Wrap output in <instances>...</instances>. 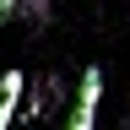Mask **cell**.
I'll return each mask as SVG.
<instances>
[{
    "label": "cell",
    "mask_w": 130,
    "mask_h": 130,
    "mask_svg": "<svg viewBox=\"0 0 130 130\" xmlns=\"http://www.w3.org/2000/svg\"><path fill=\"white\" fill-rule=\"evenodd\" d=\"M98 103H103V71L98 65H87L81 71V81H76V103H71V130H92L98 125Z\"/></svg>",
    "instance_id": "1"
},
{
    "label": "cell",
    "mask_w": 130,
    "mask_h": 130,
    "mask_svg": "<svg viewBox=\"0 0 130 130\" xmlns=\"http://www.w3.org/2000/svg\"><path fill=\"white\" fill-rule=\"evenodd\" d=\"M22 87H27V76H22V71H6V76H0V130L22 114Z\"/></svg>",
    "instance_id": "2"
},
{
    "label": "cell",
    "mask_w": 130,
    "mask_h": 130,
    "mask_svg": "<svg viewBox=\"0 0 130 130\" xmlns=\"http://www.w3.org/2000/svg\"><path fill=\"white\" fill-rule=\"evenodd\" d=\"M11 16H27L32 27H49V0H16Z\"/></svg>",
    "instance_id": "3"
},
{
    "label": "cell",
    "mask_w": 130,
    "mask_h": 130,
    "mask_svg": "<svg viewBox=\"0 0 130 130\" xmlns=\"http://www.w3.org/2000/svg\"><path fill=\"white\" fill-rule=\"evenodd\" d=\"M11 11H16V0H0V27L11 22Z\"/></svg>",
    "instance_id": "4"
}]
</instances>
